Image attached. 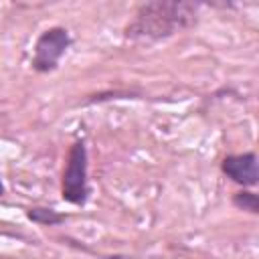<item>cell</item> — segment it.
<instances>
[{
    "label": "cell",
    "instance_id": "52a82bcc",
    "mask_svg": "<svg viewBox=\"0 0 259 259\" xmlns=\"http://www.w3.org/2000/svg\"><path fill=\"white\" fill-rule=\"evenodd\" d=\"M2 194H4V184L0 182V196H2Z\"/></svg>",
    "mask_w": 259,
    "mask_h": 259
},
{
    "label": "cell",
    "instance_id": "3957f363",
    "mask_svg": "<svg viewBox=\"0 0 259 259\" xmlns=\"http://www.w3.org/2000/svg\"><path fill=\"white\" fill-rule=\"evenodd\" d=\"M71 45L69 30L63 26H51L47 28L34 45V55H32V69L38 73H51L57 69L61 57L67 53Z\"/></svg>",
    "mask_w": 259,
    "mask_h": 259
},
{
    "label": "cell",
    "instance_id": "5b68a950",
    "mask_svg": "<svg viewBox=\"0 0 259 259\" xmlns=\"http://www.w3.org/2000/svg\"><path fill=\"white\" fill-rule=\"evenodd\" d=\"M26 217L36 223V225H42V227H53V225H59L65 221V214L53 210V208H45V206H34V208H28L26 210Z\"/></svg>",
    "mask_w": 259,
    "mask_h": 259
},
{
    "label": "cell",
    "instance_id": "6da1fadb",
    "mask_svg": "<svg viewBox=\"0 0 259 259\" xmlns=\"http://www.w3.org/2000/svg\"><path fill=\"white\" fill-rule=\"evenodd\" d=\"M196 6L186 2H150L140 6L136 18L127 24L125 36L134 40H158L190 26Z\"/></svg>",
    "mask_w": 259,
    "mask_h": 259
},
{
    "label": "cell",
    "instance_id": "277c9868",
    "mask_svg": "<svg viewBox=\"0 0 259 259\" xmlns=\"http://www.w3.org/2000/svg\"><path fill=\"white\" fill-rule=\"evenodd\" d=\"M221 170H223L225 176H229L233 182H237L241 186H255L259 182L257 156H255V152L227 156L221 162Z\"/></svg>",
    "mask_w": 259,
    "mask_h": 259
},
{
    "label": "cell",
    "instance_id": "7a4b0ae2",
    "mask_svg": "<svg viewBox=\"0 0 259 259\" xmlns=\"http://www.w3.org/2000/svg\"><path fill=\"white\" fill-rule=\"evenodd\" d=\"M61 196L63 200L83 206L89 196V184H87V148L81 140H77L69 154L67 164L61 178Z\"/></svg>",
    "mask_w": 259,
    "mask_h": 259
},
{
    "label": "cell",
    "instance_id": "8992f818",
    "mask_svg": "<svg viewBox=\"0 0 259 259\" xmlns=\"http://www.w3.org/2000/svg\"><path fill=\"white\" fill-rule=\"evenodd\" d=\"M233 204L241 210H247V212H253L257 214L259 212V200H257V194L249 192V190H241L233 196Z\"/></svg>",
    "mask_w": 259,
    "mask_h": 259
}]
</instances>
